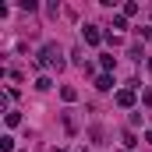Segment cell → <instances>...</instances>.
Segmentation results:
<instances>
[{"label": "cell", "instance_id": "obj_4", "mask_svg": "<svg viewBox=\"0 0 152 152\" xmlns=\"http://www.w3.org/2000/svg\"><path fill=\"white\" fill-rule=\"evenodd\" d=\"M85 42H92V46H96V42H99V32H96V28H85Z\"/></svg>", "mask_w": 152, "mask_h": 152}, {"label": "cell", "instance_id": "obj_3", "mask_svg": "<svg viewBox=\"0 0 152 152\" xmlns=\"http://www.w3.org/2000/svg\"><path fill=\"white\" fill-rule=\"evenodd\" d=\"M60 96H64L67 103H75V99H78V92H75V88H71V85H64V88H60Z\"/></svg>", "mask_w": 152, "mask_h": 152}, {"label": "cell", "instance_id": "obj_1", "mask_svg": "<svg viewBox=\"0 0 152 152\" xmlns=\"http://www.w3.org/2000/svg\"><path fill=\"white\" fill-rule=\"evenodd\" d=\"M117 103H120V106H131V103H134V92H127V88L117 92Z\"/></svg>", "mask_w": 152, "mask_h": 152}, {"label": "cell", "instance_id": "obj_2", "mask_svg": "<svg viewBox=\"0 0 152 152\" xmlns=\"http://www.w3.org/2000/svg\"><path fill=\"white\" fill-rule=\"evenodd\" d=\"M96 88H103V92H106V88H113V78H110V75H103L99 81H96Z\"/></svg>", "mask_w": 152, "mask_h": 152}]
</instances>
